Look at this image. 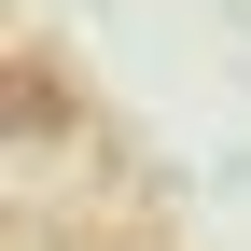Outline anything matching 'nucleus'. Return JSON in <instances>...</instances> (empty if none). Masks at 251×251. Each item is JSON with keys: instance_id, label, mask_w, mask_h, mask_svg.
Returning a JSON list of instances; mask_svg holds the SVG:
<instances>
[{"instance_id": "nucleus-1", "label": "nucleus", "mask_w": 251, "mask_h": 251, "mask_svg": "<svg viewBox=\"0 0 251 251\" xmlns=\"http://www.w3.org/2000/svg\"><path fill=\"white\" fill-rule=\"evenodd\" d=\"M0 140H14V153H56V140H70V70H56L42 42L0 56Z\"/></svg>"}]
</instances>
